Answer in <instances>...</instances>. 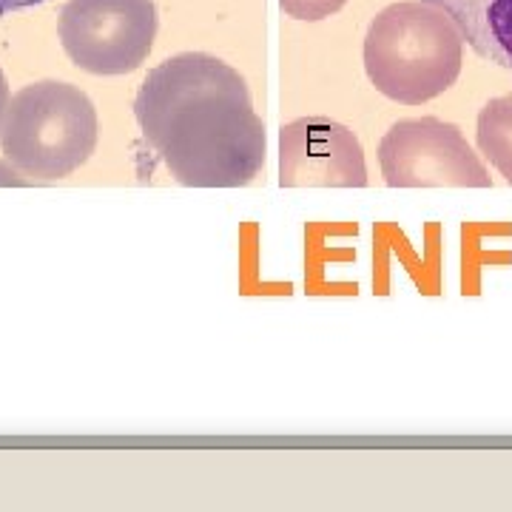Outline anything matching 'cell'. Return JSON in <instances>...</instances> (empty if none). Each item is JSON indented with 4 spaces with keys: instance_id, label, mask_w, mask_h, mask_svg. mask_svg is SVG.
Listing matches in <instances>:
<instances>
[{
    "instance_id": "obj_10",
    "label": "cell",
    "mask_w": 512,
    "mask_h": 512,
    "mask_svg": "<svg viewBox=\"0 0 512 512\" xmlns=\"http://www.w3.org/2000/svg\"><path fill=\"white\" fill-rule=\"evenodd\" d=\"M43 0H0V15H9V12H18V9H29L37 6Z\"/></svg>"
},
{
    "instance_id": "obj_8",
    "label": "cell",
    "mask_w": 512,
    "mask_h": 512,
    "mask_svg": "<svg viewBox=\"0 0 512 512\" xmlns=\"http://www.w3.org/2000/svg\"><path fill=\"white\" fill-rule=\"evenodd\" d=\"M476 143L481 157L512 185V94L495 97L481 109Z\"/></svg>"
},
{
    "instance_id": "obj_2",
    "label": "cell",
    "mask_w": 512,
    "mask_h": 512,
    "mask_svg": "<svg viewBox=\"0 0 512 512\" xmlns=\"http://www.w3.org/2000/svg\"><path fill=\"white\" fill-rule=\"evenodd\" d=\"M464 35L441 6L404 0L382 9L365 37V72L384 97L421 106L461 74Z\"/></svg>"
},
{
    "instance_id": "obj_4",
    "label": "cell",
    "mask_w": 512,
    "mask_h": 512,
    "mask_svg": "<svg viewBox=\"0 0 512 512\" xmlns=\"http://www.w3.org/2000/svg\"><path fill=\"white\" fill-rule=\"evenodd\" d=\"M157 26L154 0H69L57 35L74 66L111 77L146 63Z\"/></svg>"
},
{
    "instance_id": "obj_11",
    "label": "cell",
    "mask_w": 512,
    "mask_h": 512,
    "mask_svg": "<svg viewBox=\"0 0 512 512\" xmlns=\"http://www.w3.org/2000/svg\"><path fill=\"white\" fill-rule=\"evenodd\" d=\"M9 83H6V74L0 69V126H3V117H6V109H9Z\"/></svg>"
},
{
    "instance_id": "obj_9",
    "label": "cell",
    "mask_w": 512,
    "mask_h": 512,
    "mask_svg": "<svg viewBox=\"0 0 512 512\" xmlns=\"http://www.w3.org/2000/svg\"><path fill=\"white\" fill-rule=\"evenodd\" d=\"M285 15L296 20H325L336 15L348 0H279Z\"/></svg>"
},
{
    "instance_id": "obj_5",
    "label": "cell",
    "mask_w": 512,
    "mask_h": 512,
    "mask_svg": "<svg viewBox=\"0 0 512 512\" xmlns=\"http://www.w3.org/2000/svg\"><path fill=\"white\" fill-rule=\"evenodd\" d=\"M379 165L390 188H490L484 168L461 128L439 117L399 120L379 143Z\"/></svg>"
},
{
    "instance_id": "obj_6",
    "label": "cell",
    "mask_w": 512,
    "mask_h": 512,
    "mask_svg": "<svg viewBox=\"0 0 512 512\" xmlns=\"http://www.w3.org/2000/svg\"><path fill=\"white\" fill-rule=\"evenodd\" d=\"M279 185L282 188H365L362 143L348 126L311 114L279 131Z\"/></svg>"
},
{
    "instance_id": "obj_3",
    "label": "cell",
    "mask_w": 512,
    "mask_h": 512,
    "mask_svg": "<svg viewBox=\"0 0 512 512\" xmlns=\"http://www.w3.org/2000/svg\"><path fill=\"white\" fill-rule=\"evenodd\" d=\"M0 148L23 177H69L97 148V109L72 83H32L9 100Z\"/></svg>"
},
{
    "instance_id": "obj_7",
    "label": "cell",
    "mask_w": 512,
    "mask_h": 512,
    "mask_svg": "<svg viewBox=\"0 0 512 512\" xmlns=\"http://www.w3.org/2000/svg\"><path fill=\"white\" fill-rule=\"evenodd\" d=\"M456 20L481 60L512 72V0H427Z\"/></svg>"
},
{
    "instance_id": "obj_1",
    "label": "cell",
    "mask_w": 512,
    "mask_h": 512,
    "mask_svg": "<svg viewBox=\"0 0 512 512\" xmlns=\"http://www.w3.org/2000/svg\"><path fill=\"white\" fill-rule=\"evenodd\" d=\"M134 117L171 177L188 188H239L265 165V123L251 89L220 57H168L143 80Z\"/></svg>"
},
{
    "instance_id": "obj_12",
    "label": "cell",
    "mask_w": 512,
    "mask_h": 512,
    "mask_svg": "<svg viewBox=\"0 0 512 512\" xmlns=\"http://www.w3.org/2000/svg\"><path fill=\"white\" fill-rule=\"evenodd\" d=\"M0 185H26V180L15 174V168H6L0 163Z\"/></svg>"
}]
</instances>
